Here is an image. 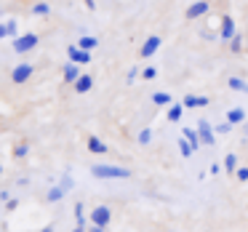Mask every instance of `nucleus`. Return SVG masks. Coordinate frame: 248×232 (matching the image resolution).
Here are the masks:
<instances>
[{"label":"nucleus","instance_id":"nucleus-3","mask_svg":"<svg viewBox=\"0 0 248 232\" xmlns=\"http://www.w3.org/2000/svg\"><path fill=\"white\" fill-rule=\"evenodd\" d=\"M216 35H219L221 43H230V40L237 35V24H235V19H232L230 14H224V16L219 19V32Z\"/></svg>","mask_w":248,"mask_h":232},{"label":"nucleus","instance_id":"nucleus-5","mask_svg":"<svg viewBox=\"0 0 248 232\" xmlns=\"http://www.w3.org/2000/svg\"><path fill=\"white\" fill-rule=\"evenodd\" d=\"M208 11H211V3H208V0H195V3H189L187 11H184V19H187V22H195V19L208 16Z\"/></svg>","mask_w":248,"mask_h":232},{"label":"nucleus","instance_id":"nucleus-32","mask_svg":"<svg viewBox=\"0 0 248 232\" xmlns=\"http://www.w3.org/2000/svg\"><path fill=\"white\" fill-rule=\"evenodd\" d=\"M221 171H224V163H219V160H214V163L208 166V173H211V176H219Z\"/></svg>","mask_w":248,"mask_h":232},{"label":"nucleus","instance_id":"nucleus-41","mask_svg":"<svg viewBox=\"0 0 248 232\" xmlns=\"http://www.w3.org/2000/svg\"><path fill=\"white\" fill-rule=\"evenodd\" d=\"M243 136H248V120L243 123Z\"/></svg>","mask_w":248,"mask_h":232},{"label":"nucleus","instance_id":"nucleus-35","mask_svg":"<svg viewBox=\"0 0 248 232\" xmlns=\"http://www.w3.org/2000/svg\"><path fill=\"white\" fill-rule=\"evenodd\" d=\"M86 230H88V221H78L75 230H72V232H86Z\"/></svg>","mask_w":248,"mask_h":232},{"label":"nucleus","instance_id":"nucleus-20","mask_svg":"<svg viewBox=\"0 0 248 232\" xmlns=\"http://www.w3.org/2000/svg\"><path fill=\"white\" fill-rule=\"evenodd\" d=\"M243 46H246V38H243V32L237 30V35L230 40V43H227V48H230V54H235V56H237V54L243 51Z\"/></svg>","mask_w":248,"mask_h":232},{"label":"nucleus","instance_id":"nucleus-16","mask_svg":"<svg viewBox=\"0 0 248 232\" xmlns=\"http://www.w3.org/2000/svg\"><path fill=\"white\" fill-rule=\"evenodd\" d=\"M182 136L189 141V144H192V150H195V152H198L200 147H203V141H200V134H198V128H184V131H182Z\"/></svg>","mask_w":248,"mask_h":232},{"label":"nucleus","instance_id":"nucleus-18","mask_svg":"<svg viewBox=\"0 0 248 232\" xmlns=\"http://www.w3.org/2000/svg\"><path fill=\"white\" fill-rule=\"evenodd\" d=\"M221 163H224V171H227V173H232V176H235V171L240 168V160H237L235 152H227L224 160H221Z\"/></svg>","mask_w":248,"mask_h":232},{"label":"nucleus","instance_id":"nucleus-21","mask_svg":"<svg viewBox=\"0 0 248 232\" xmlns=\"http://www.w3.org/2000/svg\"><path fill=\"white\" fill-rule=\"evenodd\" d=\"M78 46H80L83 51H93L99 46V38H93V35H83V38L78 40Z\"/></svg>","mask_w":248,"mask_h":232},{"label":"nucleus","instance_id":"nucleus-10","mask_svg":"<svg viewBox=\"0 0 248 232\" xmlns=\"http://www.w3.org/2000/svg\"><path fill=\"white\" fill-rule=\"evenodd\" d=\"M67 56H70V62H75V64H88V62H91V51H83L78 43L67 48Z\"/></svg>","mask_w":248,"mask_h":232},{"label":"nucleus","instance_id":"nucleus-22","mask_svg":"<svg viewBox=\"0 0 248 232\" xmlns=\"http://www.w3.org/2000/svg\"><path fill=\"white\" fill-rule=\"evenodd\" d=\"M176 150H179V155H182V157H192V155H195L192 144H189V141L184 139V136H182V139L176 141Z\"/></svg>","mask_w":248,"mask_h":232},{"label":"nucleus","instance_id":"nucleus-34","mask_svg":"<svg viewBox=\"0 0 248 232\" xmlns=\"http://www.w3.org/2000/svg\"><path fill=\"white\" fill-rule=\"evenodd\" d=\"M8 35H11V38H19V24H16V19H8Z\"/></svg>","mask_w":248,"mask_h":232},{"label":"nucleus","instance_id":"nucleus-6","mask_svg":"<svg viewBox=\"0 0 248 232\" xmlns=\"http://www.w3.org/2000/svg\"><path fill=\"white\" fill-rule=\"evenodd\" d=\"M160 46H163L160 35H147L144 43H141V48H139V56H141V59H152V56L160 51Z\"/></svg>","mask_w":248,"mask_h":232},{"label":"nucleus","instance_id":"nucleus-13","mask_svg":"<svg viewBox=\"0 0 248 232\" xmlns=\"http://www.w3.org/2000/svg\"><path fill=\"white\" fill-rule=\"evenodd\" d=\"M227 120L237 128V125H243L248 120V115H246V109H243V107H232V109H227Z\"/></svg>","mask_w":248,"mask_h":232},{"label":"nucleus","instance_id":"nucleus-40","mask_svg":"<svg viewBox=\"0 0 248 232\" xmlns=\"http://www.w3.org/2000/svg\"><path fill=\"white\" fill-rule=\"evenodd\" d=\"M40 232H54V224H46V227H43V230H40Z\"/></svg>","mask_w":248,"mask_h":232},{"label":"nucleus","instance_id":"nucleus-29","mask_svg":"<svg viewBox=\"0 0 248 232\" xmlns=\"http://www.w3.org/2000/svg\"><path fill=\"white\" fill-rule=\"evenodd\" d=\"M157 77V67H144L141 70V80H155Z\"/></svg>","mask_w":248,"mask_h":232},{"label":"nucleus","instance_id":"nucleus-30","mask_svg":"<svg viewBox=\"0 0 248 232\" xmlns=\"http://www.w3.org/2000/svg\"><path fill=\"white\" fill-rule=\"evenodd\" d=\"M59 184H62V189H64V192H70V189L75 187V179H72L70 173H64V176H62V182H59Z\"/></svg>","mask_w":248,"mask_h":232},{"label":"nucleus","instance_id":"nucleus-39","mask_svg":"<svg viewBox=\"0 0 248 232\" xmlns=\"http://www.w3.org/2000/svg\"><path fill=\"white\" fill-rule=\"evenodd\" d=\"M86 8H91V11H93V8H96V0H86Z\"/></svg>","mask_w":248,"mask_h":232},{"label":"nucleus","instance_id":"nucleus-9","mask_svg":"<svg viewBox=\"0 0 248 232\" xmlns=\"http://www.w3.org/2000/svg\"><path fill=\"white\" fill-rule=\"evenodd\" d=\"M32 72H35L32 64H16L14 72H11V80L16 83V86H22V83H27L30 77H32Z\"/></svg>","mask_w":248,"mask_h":232},{"label":"nucleus","instance_id":"nucleus-36","mask_svg":"<svg viewBox=\"0 0 248 232\" xmlns=\"http://www.w3.org/2000/svg\"><path fill=\"white\" fill-rule=\"evenodd\" d=\"M11 200V192H6V189H0V203H8Z\"/></svg>","mask_w":248,"mask_h":232},{"label":"nucleus","instance_id":"nucleus-2","mask_svg":"<svg viewBox=\"0 0 248 232\" xmlns=\"http://www.w3.org/2000/svg\"><path fill=\"white\" fill-rule=\"evenodd\" d=\"M38 43H40V38L35 32H24L19 38H14V51L16 54H30V51L38 48Z\"/></svg>","mask_w":248,"mask_h":232},{"label":"nucleus","instance_id":"nucleus-26","mask_svg":"<svg viewBox=\"0 0 248 232\" xmlns=\"http://www.w3.org/2000/svg\"><path fill=\"white\" fill-rule=\"evenodd\" d=\"M32 14H35V16H48V14H51V6H48V3H35V6H32Z\"/></svg>","mask_w":248,"mask_h":232},{"label":"nucleus","instance_id":"nucleus-33","mask_svg":"<svg viewBox=\"0 0 248 232\" xmlns=\"http://www.w3.org/2000/svg\"><path fill=\"white\" fill-rule=\"evenodd\" d=\"M75 221H86V205L75 203Z\"/></svg>","mask_w":248,"mask_h":232},{"label":"nucleus","instance_id":"nucleus-19","mask_svg":"<svg viewBox=\"0 0 248 232\" xmlns=\"http://www.w3.org/2000/svg\"><path fill=\"white\" fill-rule=\"evenodd\" d=\"M91 88H93V77H91V75H80V77L75 80V91H78V93H88Z\"/></svg>","mask_w":248,"mask_h":232},{"label":"nucleus","instance_id":"nucleus-38","mask_svg":"<svg viewBox=\"0 0 248 232\" xmlns=\"http://www.w3.org/2000/svg\"><path fill=\"white\" fill-rule=\"evenodd\" d=\"M86 232H104V227H96V224H91V227H88Z\"/></svg>","mask_w":248,"mask_h":232},{"label":"nucleus","instance_id":"nucleus-7","mask_svg":"<svg viewBox=\"0 0 248 232\" xmlns=\"http://www.w3.org/2000/svg\"><path fill=\"white\" fill-rule=\"evenodd\" d=\"M109 221H112V208H109V205H96V208H91V224L107 230Z\"/></svg>","mask_w":248,"mask_h":232},{"label":"nucleus","instance_id":"nucleus-25","mask_svg":"<svg viewBox=\"0 0 248 232\" xmlns=\"http://www.w3.org/2000/svg\"><path fill=\"white\" fill-rule=\"evenodd\" d=\"M214 128H216V136H227V134H232V131H235V125H232L230 120H224V123H216Z\"/></svg>","mask_w":248,"mask_h":232},{"label":"nucleus","instance_id":"nucleus-1","mask_svg":"<svg viewBox=\"0 0 248 232\" xmlns=\"http://www.w3.org/2000/svg\"><path fill=\"white\" fill-rule=\"evenodd\" d=\"M91 176H96V179H131V168L96 163V166H91Z\"/></svg>","mask_w":248,"mask_h":232},{"label":"nucleus","instance_id":"nucleus-37","mask_svg":"<svg viewBox=\"0 0 248 232\" xmlns=\"http://www.w3.org/2000/svg\"><path fill=\"white\" fill-rule=\"evenodd\" d=\"M16 205H19V200H14V198H11V200H8V203H6V208H8V211H14V208H16Z\"/></svg>","mask_w":248,"mask_h":232},{"label":"nucleus","instance_id":"nucleus-42","mask_svg":"<svg viewBox=\"0 0 248 232\" xmlns=\"http://www.w3.org/2000/svg\"><path fill=\"white\" fill-rule=\"evenodd\" d=\"M0 176H3V166H0Z\"/></svg>","mask_w":248,"mask_h":232},{"label":"nucleus","instance_id":"nucleus-15","mask_svg":"<svg viewBox=\"0 0 248 232\" xmlns=\"http://www.w3.org/2000/svg\"><path fill=\"white\" fill-rule=\"evenodd\" d=\"M152 104H155V107H171L173 96L168 91H155V93H152Z\"/></svg>","mask_w":248,"mask_h":232},{"label":"nucleus","instance_id":"nucleus-31","mask_svg":"<svg viewBox=\"0 0 248 232\" xmlns=\"http://www.w3.org/2000/svg\"><path fill=\"white\" fill-rule=\"evenodd\" d=\"M235 179H237L240 184H246V182H248V166H240V168H237V171H235Z\"/></svg>","mask_w":248,"mask_h":232},{"label":"nucleus","instance_id":"nucleus-8","mask_svg":"<svg viewBox=\"0 0 248 232\" xmlns=\"http://www.w3.org/2000/svg\"><path fill=\"white\" fill-rule=\"evenodd\" d=\"M182 104L187 109H203V107H208V104H211V99L203 96V93H187V96L182 99Z\"/></svg>","mask_w":248,"mask_h":232},{"label":"nucleus","instance_id":"nucleus-4","mask_svg":"<svg viewBox=\"0 0 248 232\" xmlns=\"http://www.w3.org/2000/svg\"><path fill=\"white\" fill-rule=\"evenodd\" d=\"M195 128H198V134H200V141H203V147H214L216 144V139H219V136H216V128H214V123H211V120H198V125H195Z\"/></svg>","mask_w":248,"mask_h":232},{"label":"nucleus","instance_id":"nucleus-12","mask_svg":"<svg viewBox=\"0 0 248 232\" xmlns=\"http://www.w3.org/2000/svg\"><path fill=\"white\" fill-rule=\"evenodd\" d=\"M62 75H64V83H72V86H75V80L83 75V72H80V64H75V62H67L64 70H62Z\"/></svg>","mask_w":248,"mask_h":232},{"label":"nucleus","instance_id":"nucleus-17","mask_svg":"<svg viewBox=\"0 0 248 232\" xmlns=\"http://www.w3.org/2000/svg\"><path fill=\"white\" fill-rule=\"evenodd\" d=\"M227 86H230L232 91H237V93H248V80H243L240 75H232V77H227Z\"/></svg>","mask_w":248,"mask_h":232},{"label":"nucleus","instance_id":"nucleus-14","mask_svg":"<svg viewBox=\"0 0 248 232\" xmlns=\"http://www.w3.org/2000/svg\"><path fill=\"white\" fill-rule=\"evenodd\" d=\"M88 152H93V155H107L109 147L104 144L99 136H88Z\"/></svg>","mask_w":248,"mask_h":232},{"label":"nucleus","instance_id":"nucleus-24","mask_svg":"<svg viewBox=\"0 0 248 232\" xmlns=\"http://www.w3.org/2000/svg\"><path fill=\"white\" fill-rule=\"evenodd\" d=\"M136 144L150 147V144H152V128H141L139 134H136Z\"/></svg>","mask_w":248,"mask_h":232},{"label":"nucleus","instance_id":"nucleus-28","mask_svg":"<svg viewBox=\"0 0 248 232\" xmlns=\"http://www.w3.org/2000/svg\"><path fill=\"white\" fill-rule=\"evenodd\" d=\"M27 152H30V144H27V141H22V144L14 147V157H27Z\"/></svg>","mask_w":248,"mask_h":232},{"label":"nucleus","instance_id":"nucleus-11","mask_svg":"<svg viewBox=\"0 0 248 232\" xmlns=\"http://www.w3.org/2000/svg\"><path fill=\"white\" fill-rule=\"evenodd\" d=\"M184 112H187V107H184L182 102H173L171 107H166V118L171 120V123H182Z\"/></svg>","mask_w":248,"mask_h":232},{"label":"nucleus","instance_id":"nucleus-23","mask_svg":"<svg viewBox=\"0 0 248 232\" xmlns=\"http://www.w3.org/2000/svg\"><path fill=\"white\" fill-rule=\"evenodd\" d=\"M64 189H62V184H56V187H51L48 189V195H46V200H48V203H59L62 198H64Z\"/></svg>","mask_w":248,"mask_h":232},{"label":"nucleus","instance_id":"nucleus-27","mask_svg":"<svg viewBox=\"0 0 248 232\" xmlns=\"http://www.w3.org/2000/svg\"><path fill=\"white\" fill-rule=\"evenodd\" d=\"M139 77H141V70H139V67H131V70L125 72V83H128V86H131V83H136Z\"/></svg>","mask_w":248,"mask_h":232}]
</instances>
